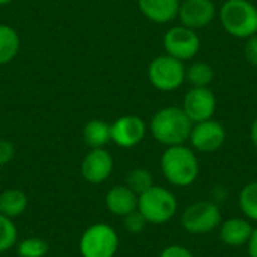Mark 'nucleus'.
Segmentation results:
<instances>
[{
	"instance_id": "obj_1",
	"label": "nucleus",
	"mask_w": 257,
	"mask_h": 257,
	"mask_svg": "<svg viewBox=\"0 0 257 257\" xmlns=\"http://www.w3.org/2000/svg\"><path fill=\"white\" fill-rule=\"evenodd\" d=\"M161 172L175 187H188L199 178L200 166L193 148L185 145L167 146L161 155Z\"/></svg>"
},
{
	"instance_id": "obj_2",
	"label": "nucleus",
	"mask_w": 257,
	"mask_h": 257,
	"mask_svg": "<svg viewBox=\"0 0 257 257\" xmlns=\"http://www.w3.org/2000/svg\"><path fill=\"white\" fill-rule=\"evenodd\" d=\"M193 122L188 119L182 107H164L151 119L152 137L164 146L185 145L190 139Z\"/></svg>"
},
{
	"instance_id": "obj_3",
	"label": "nucleus",
	"mask_w": 257,
	"mask_h": 257,
	"mask_svg": "<svg viewBox=\"0 0 257 257\" xmlns=\"http://www.w3.org/2000/svg\"><path fill=\"white\" fill-rule=\"evenodd\" d=\"M218 15L224 30L238 39L257 33V8L250 0H226Z\"/></svg>"
},
{
	"instance_id": "obj_4",
	"label": "nucleus",
	"mask_w": 257,
	"mask_h": 257,
	"mask_svg": "<svg viewBox=\"0 0 257 257\" xmlns=\"http://www.w3.org/2000/svg\"><path fill=\"white\" fill-rule=\"evenodd\" d=\"M137 209L146 218L148 224H164L170 221L178 211L176 196L158 185H152L139 196Z\"/></svg>"
},
{
	"instance_id": "obj_5",
	"label": "nucleus",
	"mask_w": 257,
	"mask_h": 257,
	"mask_svg": "<svg viewBox=\"0 0 257 257\" xmlns=\"http://www.w3.org/2000/svg\"><path fill=\"white\" fill-rule=\"evenodd\" d=\"M78 250L81 257H114L119 250V235L105 223L92 224L83 232Z\"/></svg>"
},
{
	"instance_id": "obj_6",
	"label": "nucleus",
	"mask_w": 257,
	"mask_h": 257,
	"mask_svg": "<svg viewBox=\"0 0 257 257\" xmlns=\"http://www.w3.org/2000/svg\"><path fill=\"white\" fill-rule=\"evenodd\" d=\"M223 215L220 206L211 200H200L187 206L181 217L184 230L191 235H205L220 227Z\"/></svg>"
},
{
	"instance_id": "obj_7",
	"label": "nucleus",
	"mask_w": 257,
	"mask_h": 257,
	"mask_svg": "<svg viewBox=\"0 0 257 257\" xmlns=\"http://www.w3.org/2000/svg\"><path fill=\"white\" fill-rule=\"evenodd\" d=\"M148 78L157 90L173 92L185 81L184 62L169 54H161L149 63Z\"/></svg>"
},
{
	"instance_id": "obj_8",
	"label": "nucleus",
	"mask_w": 257,
	"mask_h": 257,
	"mask_svg": "<svg viewBox=\"0 0 257 257\" xmlns=\"http://www.w3.org/2000/svg\"><path fill=\"white\" fill-rule=\"evenodd\" d=\"M163 45L166 54L178 59V60H190L200 50V38L196 30L188 29L185 26H173L170 27L163 38Z\"/></svg>"
},
{
	"instance_id": "obj_9",
	"label": "nucleus",
	"mask_w": 257,
	"mask_h": 257,
	"mask_svg": "<svg viewBox=\"0 0 257 257\" xmlns=\"http://www.w3.org/2000/svg\"><path fill=\"white\" fill-rule=\"evenodd\" d=\"M182 110L193 123L209 120L217 110V99L209 87H191L182 102Z\"/></svg>"
},
{
	"instance_id": "obj_10",
	"label": "nucleus",
	"mask_w": 257,
	"mask_h": 257,
	"mask_svg": "<svg viewBox=\"0 0 257 257\" xmlns=\"http://www.w3.org/2000/svg\"><path fill=\"white\" fill-rule=\"evenodd\" d=\"M188 140L194 151L206 154L215 152L226 142V130L218 120H203L199 123H193Z\"/></svg>"
},
{
	"instance_id": "obj_11",
	"label": "nucleus",
	"mask_w": 257,
	"mask_h": 257,
	"mask_svg": "<svg viewBox=\"0 0 257 257\" xmlns=\"http://www.w3.org/2000/svg\"><path fill=\"white\" fill-rule=\"evenodd\" d=\"M114 167V161L111 154L105 148L90 149L81 161L80 172L81 176L90 184H102L105 182Z\"/></svg>"
},
{
	"instance_id": "obj_12",
	"label": "nucleus",
	"mask_w": 257,
	"mask_h": 257,
	"mask_svg": "<svg viewBox=\"0 0 257 257\" xmlns=\"http://www.w3.org/2000/svg\"><path fill=\"white\" fill-rule=\"evenodd\" d=\"M217 9L211 0H184L179 5L178 18L182 26L197 30L211 24Z\"/></svg>"
},
{
	"instance_id": "obj_13",
	"label": "nucleus",
	"mask_w": 257,
	"mask_h": 257,
	"mask_svg": "<svg viewBox=\"0 0 257 257\" xmlns=\"http://www.w3.org/2000/svg\"><path fill=\"white\" fill-rule=\"evenodd\" d=\"M146 136V123L142 117L126 114L111 123V142L120 148H134Z\"/></svg>"
},
{
	"instance_id": "obj_14",
	"label": "nucleus",
	"mask_w": 257,
	"mask_h": 257,
	"mask_svg": "<svg viewBox=\"0 0 257 257\" xmlns=\"http://www.w3.org/2000/svg\"><path fill=\"white\" fill-rule=\"evenodd\" d=\"M254 227L245 217H232L220 224V239L229 247H244L250 241Z\"/></svg>"
},
{
	"instance_id": "obj_15",
	"label": "nucleus",
	"mask_w": 257,
	"mask_h": 257,
	"mask_svg": "<svg viewBox=\"0 0 257 257\" xmlns=\"http://www.w3.org/2000/svg\"><path fill=\"white\" fill-rule=\"evenodd\" d=\"M139 196L130 190L126 185H114L108 190L105 196V206L107 209L117 217H125L130 212L137 209Z\"/></svg>"
},
{
	"instance_id": "obj_16",
	"label": "nucleus",
	"mask_w": 257,
	"mask_h": 257,
	"mask_svg": "<svg viewBox=\"0 0 257 257\" xmlns=\"http://www.w3.org/2000/svg\"><path fill=\"white\" fill-rule=\"evenodd\" d=\"M140 12L154 23H169L178 17L181 0H137Z\"/></svg>"
},
{
	"instance_id": "obj_17",
	"label": "nucleus",
	"mask_w": 257,
	"mask_h": 257,
	"mask_svg": "<svg viewBox=\"0 0 257 257\" xmlns=\"http://www.w3.org/2000/svg\"><path fill=\"white\" fill-rule=\"evenodd\" d=\"M83 139L90 149L104 148L108 142H111V125L101 119H93L83 128Z\"/></svg>"
},
{
	"instance_id": "obj_18",
	"label": "nucleus",
	"mask_w": 257,
	"mask_h": 257,
	"mask_svg": "<svg viewBox=\"0 0 257 257\" xmlns=\"http://www.w3.org/2000/svg\"><path fill=\"white\" fill-rule=\"evenodd\" d=\"M27 209V196L17 188L5 190L0 194V214L8 218H17Z\"/></svg>"
},
{
	"instance_id": "obj_19",
	"label": "nucleus",
	"mask_w": 257,
	"mask_h": 257,
	"mask_svg": "<svg viewBox=\"0 0 257 257\" xmlns=\"http://www.w3.org/2000/svg\"><path fill=\"white\" fill-rule=\"evenodd\" d=\"M20 50V36L15 29L8 24H0V66L8 65L15 59Z\"/></svg>"
},
{
	"instance_id": "obj_20",
	"label": "nucleus",
	"mask_w": 257,
	"mask_h": 257,
	"mask_svg": "<svg viewBox=\"0 0 257 257\" xmlns=\"http://www.w3.org/2000/svg\"><path fill=\"white\" fill-rule=\"evenodd\" d=\"M185 80L191 87H208L214 80V68L205 62H194L185 69Z\"/></svg>"
},
{
	"instance_id": "obj_21",
	"label": "nucleus",
	"mask_w": 257,
	"mask_h": 257,
	"mask_svg": "<svg viewBox=\"0 0 257 257\" xmlns=\"http://www.w3.org/2000/svg\"><path fill=\"white\" fill-rule=\"evenodd\" d=\"M238 202L244 217L250 221L257 223V181L247 184L241 190Z\"/></svg>"
},
{
	"instance_id": "obj_22",
	"label": "nucleus",
	"mask_w": 257,
	"mask_h": 257,
	"mask_svg": "<svg viewBox=\"0 0 257 257\" xmlns=\"http://www.w3.org/2000/svg\"><path fill=\"white\" fill-rule=\"evenodd\" d=\"M130 190H133L137 196H140L142 193L148 191L152 185H154V178L152 173L148 169H133L128 175H126V184H125Z\"/></svg>"
},
{
	"instance_id": "obj_23",
	"label": "nucleus",
	"mask_w": 257,
	"mask_h": 257,
	"mask_svg": "<svg viewBox=\"0 0 257 257\" xmlns=\"http://www.w3.org/2000/svg\"><path fill=\"white\" fill-rule=\"evenodd\" d=\"M50 247L48 242L42 238H26L17 245V256L18 257H45Z\"/></svg>"
},
{
	"instance_id": "obj_24",
	"label": "nucleus",
	"mask_w": 257,
	"mask_h": 257,
	"mask_svg": "<svg viewBox=\"0 0 257 257\" xmlns=\"http://www.w3.org/2000/svg\"><path fill=\"white\" fill-rule=\"evenodd\" d=\"M17 238L18 232L15 224L12 223V218L0 214V253H6L12 247H15Z\"/></svg>"
},
{
	"instance_id": "obj_25",
	"label": "nucleus",
	"mask_w": 257,
	"mask_h": 257,
	"mask_svg": "<svg viewBox=\"0 0 257 257\" xmlns=\"http://www.w3.org/2000/svg\"><path fill=\"white\" fill-rule=\"evenodd\" d=\"M123 226H125V229H126L128 233H131V235H139V233H142V232L145 230V227L148 226V221H146V218L140 214V211L136 209V211H133V212H130L128 215L123 217Z\"/></svg>"
},
{
	"instance_id": "obj_26",
	"label": "nucleus",
	"mask_w": 257,
	"mask_h": 257,
	"mask_svg": "<svg viewBox=\"0 0 257 257\" xmlns=\"http://www.w3.org/2000/svg\"><path fill=\"white\" fill-rule=\"evenodd\" d=\"M15 157V146L6 139H0V167L9 164Z\"/></svg>"
},
{
	"instance_id": "obj_27",
	"label": "nucleus",
	"mask_w": 257,
	"mask_h": 257,
	"mask_svg": "<svg viewBox=\"0 0 257 257\" xmlns=\"http://www.w3.org/2000/svg\"><path fill=\"white\" fill-rule=\"evenodd\" d=\"M244 54H245V59L250 65L257 66V35L247 38Z\"/></svg>"
},
{
	"instance_id": "obj_28",
	"label": "nucleus",
	"mask_w": 257,
	"mask_h": 257,
	"mask_svg": "<svg viewBox=\"0 0 257 257\" xmlns=\"http://www.w3.org/2000/svg\"><path fill=\"white\" fill-rule=\"evenodd\" d=\"M160 257H194V256H193V253H191L187 247H184V245H178V244H173V245L166 247V248L161 251Z\"/></svg>"
},
{
	"instance_id": "obj_29",
	"label": "nucleus",
	"mask_w": 257,
	"mask_h": 257,
	"mask_svg": "<svg viewBox=\"0 0 257 257\" xmlns=\"http://www.w3.org/2000/svg\"><path fill=\"white\" fill-rule=\"evenodd\" d=\"M229 199V190L224 185H215L211 190V202H214L215 205L220 206V203H226Z\"/></svg>"
},
{
	"instance_id": "obj_30",
	"label": "nucleus",
	"mask_w": 257,
	"mask_h": 257,
	"mask_svg": "<svg viewBox=\"0 0 257 257\" xmlns=\"http://www.w3.org/2000/svg\"><path fill=\"white\" fill-rule=\"evenodd\" d=\"M247 248H248L250 257H257V229L253 230V235H251L250 241L247 242Z\"/></svg>"
},
{
	"instance_id": "obj_31",
	"label": "nucleus",
	"mask_w": 257,
	"mask_h": 257,
	"mask_svg": "<svg viewBox=\"0 0 257 257\" xmlns=\"http://www.w3.org/2000/svg\"><path fill=\"white\" fill-rule=\"evenodd\" d=\"M250 136H251V142L254 145V148L257 149V119L253 122L251 125V130H250Z\"/></svg>"
},
{
	"instance_id": "obj_32",
	"label": "nucleus",
	"mask_w": 257,
	"mask_h": 257,
	"mask_svg": "<svg viewBox=\"0 0 257 257\" xmlns=\"http://www.w3.org/2000/svg\"><path fill=\"white\" fill-rule=\"evenodd\" d=\"M12 0H0V6H5V5H8V3H11Z\"/></svg>"
}]
</instances>
